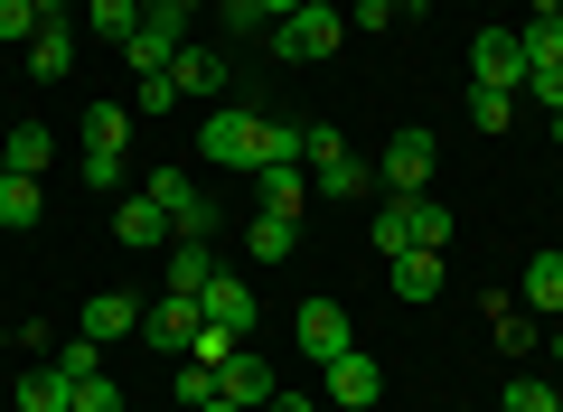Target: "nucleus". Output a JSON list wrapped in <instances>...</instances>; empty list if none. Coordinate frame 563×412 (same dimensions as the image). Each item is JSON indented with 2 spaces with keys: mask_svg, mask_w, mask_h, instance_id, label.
<instances>
[{
  "mask_svg": "<svg viewBox=\"0 0 563 412\" xmlns=\"http://www.w3.org/2000/svg\"><path fill=\"white\" fill-rule=\"evenodd\" d=\"M488 329H498V347H507V356H536V347H544V319L526 310V300H507V291L488 300Z\"/></svg>",
  "mask_w": 563,
  "mask_h": 412,
  "instance_id": "18",
  "label": "nucleus"
},
{
  "mask_svg": "<svg viewBox=\"0 0 563 412\" xmlns=\"http://www.w3.org/2000/svg\"><path fill=\"white\" fill-rule=\"evenodd\" d=\"M217 29H225V38H273L263 0H217Z\"/></svg>",
  "mask_w": 563,
  "mask_h": 412,
  "instance_id": "30",
  "label": "nucleus"
},
{
  "mask_svg": "<svg viewBox=\"0 0 563 412\" xmlns=\"http://www.w3.org/2000/svg\"><path fill=\"white\" fill-rule=\"evenodd\" d=\"M20 412H76V385H66V366H29V375H20Z\"/></svg>",
  "mask_w": 563,
  "mask_h": 412,
  "instance_id": "22",
  "label": "nucleus"
},
{
  "mask_svg": "<svg viewBox=\"0 0 563 412\" xmlns=\"http://www.w3.org/2000/svg\"><path fill=\"white\" fill-rule=\"evenodd\" d=\"M198 412H244V403H225V393H217V403H198Z\"/></svg>",
  "mask_w": 563,
  "mask_h": 412,
  "instance_id": "46",
  "label": "nucleus"
},
{
  "mask_svg": "<svg viewBox=\"0 0 563 412\" xmlns=\"http://www.w3.org/2000/svg\"><path fill=\"white\" fill-rule=\"evenodd\" d=\"M207 281H217V254H207V244H169V291H188V300H198Z\"/></svg>",
  "mask_w": 563,
  "mask_h": 412,
  "instance_id": "26",
  "label": "nucleus"
},
{
  "mask_svg": "<svg viewBox=\"0 0 563 412\" xmlns=\"http://www.w3.org/2000/svg\"><path fill=\"white\" fill-rule=\"evenodd\" d=\"M141 10H161V0H141Z\"/></svg>",
  "mask_w": 563,
  "mask_h": 412,
  "instance_id": "50",
  "label": "nucleus"
},
{
  "mask_svg": "<svg viewBox=\"0 0 563 412\" xmlns=\"http://www.w3.org/2000/svg\"><path fill=\"white\" fill-rule=\"evenodd\" d=\"M376 188L385 197H432V132H395V141H385Z\"/></svg>",
  "mask_w": 563,
  "mask_h": 412,
  "instance_id": "6",
  "label": "nucleus"
},
{
  "mask_svg": "<svg viewBox=\"0 0 563 412\" xmlns=\"http://www.w3.org/2000/svg\"><path fill=\"white\" fill-rule=\"evenodd\" d=\"M347 20H357V29H366V38H376V29H395V20H404V10H395V0H347Z\"/></svg>",
  "mask_w": 563,
  "mask_h": 412,
  "instance_id": "40",
  "label": "nucleus"
},
{
  "mask_svg": "<svg viewBox=\"0 0 563 412\" xmlns=\"http://www.w3.org/2000/svg\"><path fill=\"white\" fill-rule=\"evenodd\" d=\"M413 225H422V244H432V254L451 244V207H432V197H413Z\"/></svg>",
  "mask_w": 563,
  "mask_h": 412,
  "instance_id": "38",
  "label": "nucleus"
},
{
  "mask_svg": "<svg viewBox=\"0 0 563 412\" xmlns=\"http://www.w3.org/2000/svg\"><path fill=\"white\" fill-rule=\"evenodd\" d=\"M554 412H563V385H554Z\"/></svg>",
  "mask_w": 563,
  "mask_h": 412,
  "instance_id": "48",
  "label": "nucleus"
},
{
  "mask_svg": "<svg viewBox=\"0 0 563 412\" xmlns=\"http://www.w3.org/2000/svg\"><path fill=\"white\" fill-rule=\"evenodd\" d=\"M395 10H432V0H395Z\"/></svg>",
  "mask_w": 563,
  "mask_h": 412,
  "instance_id": "47",
  "label": "nucleus"
},
{
  "mask_svg": "<svg viewBox=\"0 0 563 412\" xmlns=\"http://www.w3.org/2000/svg\"><path fill=\"white\" fill-rule=\"evenodd\" d=\"M151 197H161V216H169V244H207V235H217V207H207V188L188 169H161Z\"/></svg>",
  "mask_w": 563,
  "mask_h": 412,
  "instance_id": "4",
  "label": "nucleus"
},
{
  "mask_svg": "<svg viewBox=\"0 0 563 412\" xmlns=\"http://www.w3.org/2000/svg\"><path fill=\"white\" fill-rule=\"evenodd\" d=\"M179 403H188V412L217 403V366H198V356H188V366H179Z\"/></svg>",
  "mask_w": 563,
  "mask_h": 412,
  "instance_id": "37",
  "label": "nucleus"
},
{
  "mask_svg": "<svg viewBox=\"0 0 563 412\" xmlns=\"http://www.w3.org/2000/svg\"><path fill=\"white\" fill-rule=\"evenodd\" d=\"M301 254V216H273V207H263L254 216V263H291Z\"/></svg>",
  "mask_w": 563,
  "mask_h": 412,
  "instance_id": "25",
  "label": "nucleus"
},
{
  "mask_svg": "<svg viewBox=\"0 0 563 412\" xmlns=\"http://www.w3.org/2000/svg\"><path fill=\"white\" fill-rule=\"evenodd\" d=\"M526 10H536V20H554V10H563V0H526Z\"/></svg>",
  "mask_w": 563,
  "mask_h": 412,
  "instance_id": "45",
  "label": "nucleus"
},
{
  "mask_svg": "<svg viewBox=\"0 0 563 412\" xmlns=\"http://www.w3.org/2000/svg\"><path fill=\"white\" fill-rule=\"evenodd\" d=\"M47 151H57V141H47V122H20V132L0 141V169H20V178H38V169H47Z\"/></svg>",
  "mask_w": 563,
  "mask_h": 412,
  "instance_id": "23",
  "label": "nucleus"
},
{
  "mask_svg": "<svg viewBox=\"0 0 563 412\" xmlns=\"http://www.w3.org/2000/svg\"><path fill=\"white\" fill-rule=\"evenodd\" d=\"M254 188H263L273 216H301V207H310V169H254Z\"/></svg>",
  "mask_w": 563,
  "mask_h": 412,
  "instance_id": "24",
  "label": "nucleus"
},
{
  "mask_svg": "<svg viewBox=\"0 0 563 412\" xmlns=\"http://www.w3.org/2000/svg\"><path fill=\"white\" fill-rule=\"evenodd\" d=\"M310 197H376V169H366L357 151H339V159H310Z\"/></svg>",
  "mask_w": 563,
  "mask_h": 412,
  "instance_id": "16",
  "label": "nucleus"
},
{
  "mask_svg": "<svg viewBox=\"0 0 563 412\" xmlns=\"http://www.w3.org/2000/svg\"><path fill=\"white\" fill-rule=\"evenodd\" d=\"M507 412H554V385L544 375H507Z\"/></svg>",
  "mask_w": 563,
  "mask_h": 412,
  "instance_id": "33",
  "label": "nucleus"
},
{
  "mask_svg": "<svg viewBox=\"0 0 563 412\" xmlns=\"http://www.w3.org/2000/svg\"><path fill=\"white\" fill-rule=\"evenodd\" d=\"M122 141H132V113L122 103H95L85 113V188H103V197L122 188Z\"/></svg>",
  "mask_w": 563,
  "mask_h": 412,
  "instance_id": "5",
  "label": "nucleus"
},
{
  "mask_svg": "<svg viewBox=\"0 0 563 412\" xmlns=\"http://www.w3.org/2000/svg\"><path fill=\"white\" fill-rule=\"evenodd\" d=\"M141 113H179V85H169V76H141Z\"/></svg>",
  "mask_w": 563,
  "mask_h": 412,
  "instance_id": "41",
  "label": "nucleus"
},
{
  "mask_svg": "<svg viewBox=\"0 0 563 412\" xmlns=\"http://www.w3.org/2000/svg\"><path fill=\"white\" fill-rule=\"evenodd\" d=\"M329 393H339L347 412L385 403V366H376V356H357V347H347V356H329Z\"/></svg>",
  "mask_w": 563,
  "mask_h": 412,
  "instance_id": "13",
  "label": "nucleus"
},
{
  "mask_svg": "<svg viewBox=\"0 0 563 412\" xmlns=\"http://www.w3.org/2000/svg\"><path fill=\"white\" fill-rule=\"evenodd\" d=\"M470 122H479V132H507V122H517V94H488V85H470Z\"/></svg>",
  "mask_w": 563,
  "mask_h": 412,
  "instance_id": "31",
  "label": "nucleus"
},
{
  "mask_svg": "<svg viewBox=\"0 0 563 412\" xmlns=\"http://www.w3.org/2000/svg\"><path fill=\"white\" fill-rule=\"evenodd\" d=\"M169 85H179V103H225V57L207 38H188L179 57H169Z\"/></svg>",
  "mask_w": 563,
  "mask_h": 412,
  "instance_id": "9",
  "label": "nucleus"
},
{
  "mask_svg": "<svg viewBox=\"0 0 563 412\" xmlns=\"http://www.w3.org/2000/svg\"><path fill=\"white\" fill-rule=\"evenodd\" d=\"M366 235H376V254H385V263H395V254H413V244H422V225H413V197H385Z\"/></svg>",
  "mask_w": 563,
  "mask_h": 412,
  "instance_id": "19",
  "label": "nucleus"
},
{
  "mask_svg": "<svg viewBox=\"0 0 563 412\" xmlns=\"http://www.w3.org/2000/svg\"><path fill=\"white\" fill-rule=\"evenodd\" d=\"M385 272H395V300H432V291H442V254H432V244H413V254H395Z\"/></svg>",
  "mask_w": 563,
  "mask_h": 412,
  "instance_id": "20",
  "label": "nucleus"
},
{
  "mask_svg": "<svg viewBox=\"0 0 563 412\" xmlns=\"http://www.w3.org/2000/svg\"><path fill=\"white\" fill-rule=\"evenodd\" d=\"M132 329H141L132 291H95V300H85V337H95V347H122Z\"/></svg>",
  "mask_w": 563,
  "mask_h": 412,
  "instance_id": "17",
  "label": "nucleus"
},
{
  "mask_svg": "<svg viewBox=\"0 0 563 412\" xmlns=\"http://www.w3.org/2000/svg\"><path fill=\"white\" fill-rule=\"evenodd\" d=\"M29 76H76V20H38V38H29Z\"/></svg>",
  "mask_w": 563,
  "mask_h": 412,
  "instance_id": "15",
  "label": "nucleus"
},
{
  "mask_svg": "<svg viewBox=\"0 0 563 412\" xmlns=\"http://www.w3.org/2000/svg\"><path fill=\"white\" fill-rule=\"evenodd\" d=\"M517 47H526V76H536V66H563V10H554V20H526Z\"/></svg>",
  "mask_w": 563,
  "mask_h": 412,
  "instance_id": "27",
  "label": "nucleus"
},
{
  "mask_svg": "<svg viewBox=\"0 0 563 412\" xmlns=\"http://www.w3.org/2000/svg\"><path fill=\"white\" fill-rule=\"evenodd\" d=\"M554 141H563V113H554Z\"/></svg>",
  "mask_w": 563,
  "mask_h": 412,
  "instance_id": "49",
  "label": "nucleus"
},
{
  "mask_svg": "<svg viewBox=\"0 0 563 412\" xmlns=\"http://www.w3.org/2000/svg\"><path fill=\"white\" fill-rule=\"evenodd\" d=\"M235 347H244V337H225L217 319H198V337H188V356H198V366H225V356H235Z\"/></svg>",
  "mask_w": 563,
  "mask_h": 412,
  "instance_id": "32",
  "label": "nucleus"
},
{
  "mask_svg": "<svg viewBox=\"0 0 563 412\" xmlns=\"http://www.w3.org/2000/svg\"><path fill=\"white\" fill-rule=\"evenodd\" d=\"M38 38V10H29V0H0V47H29Z\"/></svg>",
  "mask_w": 563,
  "mask_h": 412,
  "instance_id": "36",
  "label": "nucleus"
},
{
  "mask_svg": "<svg viewBox=\"0 0 563 412\" xmlns=\"http://www.w3.org/2000/svg\"><path fill=\"white\" fill-rule=\"evenodd\" d=\"M263 412H320V403H310V393H273Z\"/></svg>",
  "mask_w": 563,
  "mask_h": 412,
  "instance_id": "42",
  "label": "nucleus"
},
{
  "mask_svg": "<svg viewBox=\"0 0 563 412\" xmlns=\"http://www.w3.org/2000/svg\"><path fill=\"white\" fill-rule=\"evenodd\" d=\"M198 141H207V159H217V169H244V178H254V169H263V141H273V122L244 113V103H207Z\"/></svg>",
  "mask_w": 563,
  "mask_h": 412,
  "instance_id": "1",
  "label": "nucleus"
},
{
  "mask_svg": "<svg viewBox=\"0 0 563 412\" xmlns=\"http://www.w3.org/2000/svg\"><path fill=\"white\" fill-rule=\"evenodd\" d=\"M179 47H188V10H179V0H161V10H141V29L122 38V57H132V76H169Z\"/></svg>",
  "mask_w": 563,
  "mask_h": 412,
  "instance_id": "3",
  "label": "nucleus"
},
{
  "mask_svg": "<svg viewBox=\"0 0 563 412\" xmlns=\"http://www.w3.org/2000/svg\"><path fill=\"white\" fill-rule=\"evenodd\" d=\"M85 29H95V38H132V29H141V0H85Z\"/></svg>",
  "mask_w": 563,
  "mask_h": 412,
  "instance_id": "28",
  "label": "nucleus"
},
{
  "mask_svg": "<svg viewBox=\"0 0 563 412\" xmlns=\"http://www.w3.org/2000/svg\"><path fill=\"white\" fill-rule=\"evenodd\" d=\"M0 225H38V178L0 169Z\"/></svg>",
  "mask_w": 563,
  "mask_h": 412,
  "instance_id": "29",
  "label": "nucleus"
},
{
  "mask_svg": "<svg viewBox=\"0 0 563 412\" xmlns=\"http://www.w3.org/2000/svg\"><path fill=\"white\" fill-rule=\"evenodd\" d=\"M470 85H488V94H517V85H526L517 29H479V38H470Z\"/></svg>",
  "mask_w": 563,
  "mask_h": 412,
  "instance_id": "7",
  "label": "nucleus"
},
{
  "mask_svg": "<svg viewBox=\"0 0 563 412\" xmlns=\"http://www.w3.org/2000/svg\"><path fill=\"white\" fill-rule=\"evenodd\" d=\"M517 291H526V310H536V319H563V254H536Z\"/></svg>",
  "mask_w": 563,
  "mask_h": 412,
  "instance_id": "21",
  "label": "nucleus"
},
{
  "mask_svg": "<svg viewBox=\"0 0 563 412\" xmlns=\"http://www.w3.org/2000/svg\"><path fill=\"white\" fill-rule=\"evenodd\" d=\"M339 38H347V0H310V10H291L263 47H273V57H339Z\"/></svg>",
  "mask_w": 563,
  "mask_h": 412,
  "instance_id": "2",
  "label": "nucleus"
},
{
  "mask_svg": "<svg viewBox=\"0 0 563 412\" xmlns=\"http://www.w3.org/2000/svg\"><path fill=\"white\" fill-rule=\"evenodd\" d=\"M29 10H38V20H66V0H29Z\"/></svg>",
  "mask_w": 563,
  "mask_h": 412,
  "instance_id": "44",
  "label": "nucleus"
},
{
  "mask_svg": "<svg viewBox=\"0 0 563 412\" xmlns=\"http://www.w3.org/2000/svg\"><path fill=\"white\" fill-rule=\"evenodd\" d=\"M198 300H188V291H161V300H151V310H141V337H151V347H179L188 356V337H198Z\"/></svg>",
  "mask_w": 563,
  "mask_h": 412,
  "instance_id": "10",
  "label": "nucleus"
},
{
  "mask_svg": "<svg viewBox=\"0 0 563 412\" xmlns=\"http://www.w3.org/2000/svg\"><path fill=\"white\" fill-rule=\"evenodd\" d=\"M217 393H225V403H244V412H263V403H273V366H263V356L254 347H235V356H225V366H217Z\"/></svg>",
  "mask_w": 563,
  "mask_h": 412,
  "instance_id": "12",
  "label": "nucleus"
},
{
  "mask_svg": "<svg viewBox=\"0 0 563 412\" xmlns=\"http://www.w3.org/2000/svg\"><path fill=\"white\" fill-rule=\"evenodd\" d=\"M198 310L217 319L225 337H254V319H263V310H254V281H235V272H217V281H207V291H198Z\"/></svg>",
  "mask_w": 563,
  "mask_h": 412,
  "instance_id": "11",
  "label": "nucleus"
},
{
  "mask_svg": "<svg viewBox=\"0 0 563 412\" xmlns=\"http://www.w3.org/2000/svg\"><path fill=\"white\" fill-rule=\"evenodd\" d=\"M517 94H536V103H544V113H563V66H536V76H526V85H517Z\"/></svg>",
  "mask_w": 563,
  "mask_h": 412,
  "instance_id": "39",
  "label": "nucleus"
},
{
  "mask_svg": "<svg viewBox=\"0 0 563 412\" xmlns=\"http://www.w3.org/2000/svg\"><path fill=\"white\" fill-rule=\"evenodd\" d=\"M113 235L132 244V254H151V244H169V216H161V197L141 188V197H122L113 207Z\"/></svg>",
  "mask_w": 563,
  "mask_h": 412,
  "instance_id": "14",
  "label": "nucleus"
},
{
  "mask_svg": "<svg viewBox=\"0 0 563 412\" xmlns=\"http://www.w3.org/2000/svg\"><path fill=\"white\" fill-rule=\"evenodd\" d=\"M291 337H301V356H320V366H329V356H347V347H357V329H347V310H339V300H301Z\"/></svg>",
  "mask_w": 563,
  "mask_h": 412,
  "instance_id": "8",
  "label": "nucleus"
},
{
  "mask_svg": "<svg viewBox=\"0 0 563 412\" xmlns=\"http://www.w3.org/2000/svg\"><path fill=\"white\" fill-rule=\"evenodd\" d=\"M76 412H122V385L113 375H76Z\"/></svg>",
  "mask_w": 563,
  "mask_h": 412,
  "instance_id": "35",
  "label": "nucleus"
},
{
  "mask_svg": "<svg viewBox=\"0 0 563 412\" xmlns=\"http://www.w3.org/2000/svg\"><path fill=\"white\" fill-rule=\"evenodd\" d=\"M291 10H310V0H263V20H273V29H282V20H291Z\"/></svg>",
  "mask_w": 563,
  "mask_h": 412,
  "instance_id": "43",
  "label": "nucleus"
},
{
  "mask_svg": "<svg viewBox=\"0 0 563 412\" xmlns=\"http://www.w3.org/2000/svg\"><path fill=\"white\" fill-rule=\"evenodd\" d=\"M57 366H66V385H76V375H103V347H95V337H66V347H57Z\"/></svg>",
  "mask_w": 563,
  "mask_h": 412,
  "instance_id": "34",
  "label": "nucleus"
}]
</instances>
